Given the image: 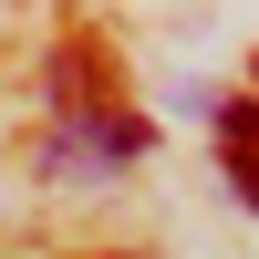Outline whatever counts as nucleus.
<instances>
[{"label": "nucleus", "mask_w": 259, "mask_h": 259, "mask_svg": "<svg viewBox=\"0 0 259 259\" xmlns=\"http://www.w3.org/2000/svg\"><path fill=\"white\" fill-rule=\"evenodd\" d=\"M124 156H145L135 114H73V124L41 135V166H124Z\"/></svg>", "instance_id": "1"}, {"label": "nucleus", "mask_w": 259, "mask_h": 259, "mask_svg": "<svg viewBox=\"0 0 259 259\" xmlns=\"http://www.w3.org/2000/svg\"><path fill=\"white\" fill-rule=\"evenodd\" d=\"M228 187H239V197L259 207V156H228Z\"/></svg>", "instance_id": "2"}]
</instances>
